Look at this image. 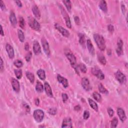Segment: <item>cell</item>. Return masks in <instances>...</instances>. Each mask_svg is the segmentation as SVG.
I'll use <instances>...</instances> for the list:
<instances>
[{"instance_id": "obj_1", "label": "cell", "mask_w": 128, "mask_h": 128, "mask_svg": "<svg viewBox=\"0 0 128 128\" xmlns=\"http://www.w3.org/2000/svg\"><path fill=\"white\" fill-rule=\"evenodd\" d=\"M94 39L98 47L101 51H104L106 48V43H105L104 37L102 35L96 34L94 35Z\"/></svg>"}, {"instance_id": "obj_2", "label": "cell", "mask_w": 128, "mask_h": 128, "mask_svg": "<svg viewBox=\"0 0 128 128\" xmlns=\"http://www.w3.org/2000/svg\"><path fill=\"white\" fill-rule=\"evenodd\" d=\"M65 55L67 59L69 60L71 66L75 70L76 72L78 74V66L77 65L76 58L75 57L74 55L70 51H67L65 52Z\"/></svg>"}, {"instance_id": "obj_3", "label": "cell", "mask_w": 128, "mask_h": 128, "mask_svg": "<svg viewBox=\"0 0 128 128\" xmlns=\"http://www.w3.org/2000/svg\"><path fill=\"white\" fill-rule=\"evenodd\" d=\"M29 25L32 29L37 31H39L41 30V26L34 18L30 17L28 18Z\"/></svg>"}, {"instance_id": "obj_4", "label": "cell", "mask_w": 128, "mask_h": 128, "mask_svg": "<svg viewBox=\"0 0 128 128\" xmlns=\"http://www.w3.org/2000/svg\"><path fill=\"white\" fill-rule=\"evenodd\" d=\"M92 73L94 76L97 77L101 80H103L105 79V75L104 73L98 67H95L92 68Z\"/></svg>"}, {"instance_id": "obj_5", "label": "cell", "mask_w": 128, "mask_h": 128, "mask_svg": "<svg viewBox=\"0 0 128 128\" xmlns=\"http://www.w3.org/2000/svg\"><path fill=\"white\" fill-rule=\"evenodd\" d=\"M59 7H60V10H61V12H62V14L63 15L64 19L65 20L67 27L69 29H71V27H72L71 22L70 19V17L69 16L68 14H67L66 10L64 9V8L61 5L59 6Z\"/></svg>"}, {"instance_id": "obj_6", "label": "cell", "mask_w": 128, "mask_h": 128, "mask_svg": "<svg viewBox=\"0 0 128 128\" xmlns=\"http://www.w3.org/2000/svg\"><path fill=\"white\" fill-rule=\"evenodd\" d=\"M33 116L37 122L40 123L43 121L44 118V113L41 110H37L34 112Z\"/></svg>"}, {"instance_id": "obj_7", "label": "cell", "mask_w": 128, "mask_h": 128, "mask_svg": "<svg viewBox=\"0 0 128 128\" xmlns=\"http://www.w3.org/2000/svg\"><path fill=\"white\" fill-rule=\"evenodd\" d=\"M115 76L117 80L120 83L122 84H125L127 80L126 77L125 76V75L121 72V71H118L117 72L115 73Z\"/></svg>"}, {"instance_id": "obj_8", "label": "cell", "mask_w": 128, "mask_h": 128, "mask_svg": "<svg viewBox=\"0 0 128 128\" xmlns=\"http://www.w3.org/2000/svg\"><path fill=\"white\" fill-rule=\"evenodd\" d=\"M42 44L43 47V49L45 53L47 55V56L49 57L50 55V47L49 45L48 42L47 40L45 39L44 38H43L42 39Z\"/></svg>"}, {"instance_id": "obj_9", "label": "cell", "mask_w": 128, "mask_h": 128, "mask_svg": "<svg viewBox=\"0 0 128 128\" xmlns=\"http://www.w3.org/2000/svg\"><path fill=\"white\" fill-rule=\"evenodd\" d=\"M55 28L58 30V31L62 34V35L65 37H69L70 36V33L66 29H65V28H64L63 27H62V26H60L58 24H55Z\"/></svg>"}, {"instance_id": "obj_10", "label": "cell", "mask_w": 128, "mask_h": 128, "mask_svg": "<svg viewBox=\"0 0 128 128\" xmlns=\"http://www.w3.org/2000/svg\"><path fill=\"white\" fill-rule=\"evenodd\" d=\"M123 42L121 39H119L117 42V48L116 49L117 54L119 56H121L123 54Z\"/></svg>"}, {"instance_id": "obj_11", "label": "cell", "mask_w": 128, "mask_h": 128, "mask_svg": "<svg viewBox=\"0 0 128 128\" xmlns=\"http://www.w3.org/2000/svg\"><path fill=\"white\" fill-rule=\"evenodd\" d=\"M11 83H12V87L14 91L17 93L19 92L20 91V85L19 81L16 79L12 78Z\"/></svg>"}, {"instance_id": "obj_12", "label": "cell", "mask_w": 128, "mask_h": 128, "mask_svg": "<svg viewBox=\"0 0 128 128\" xmlns=\"http://www.w3.org/2000/svg\"><path fill=\"white\" fill-rule=\"evenodd\" d=\"M82 86L86 91H89L91 89L89 80L87 78H83L82 80Z\"/></svg>"}, {"instance_id": "obj_13", "label": "cell", "mask_w": 128, "mask_h": 128, "mask_svg": "<svg viewBox=\"0 0 128 128\" xmlns=\"http://www.w3.org/2000/svg\"><path fill=\"white\" fill-rule=\"evenodd\" d=\"M117 114L119 117L120 120H121L122 122H124L126 121V120L127 119L125 111H124V110L122 108H119L117 109Z\"/></svg>"}, {"instance_id": "obj_14", "label": "cell", "mask_w": 128, "mask_h": 128, "mask_svg": "<svg viewBox=\"0 0 128 128\" xmlns=\"http://www.w3.org/2000/svg\"><path fill=\"white\" fill-rule=\"evenodd\" d=\"M6 49L7 52V53L9 55V58L11 59H13L14 58L15 54L13 47L11 46L10 44H7L6 46Z\"/></svg>"}, {"instance_id": "obj_15", "label": "cell", "mask_w": 128, "mask_h": 128, "mask_svg": "<svg viewBox=\"0 0 128 128\" xmlns=\"http://www.w3.org/2000/svg\"><path fill=\"white\" fill-rule=\"evenodd\" d=\"M57 79L58 82L62 84L63 87L64 88H67L68 87L69 83L68 82V80L65 78L63 77L62 76H61L60 75H58L57 76Z\"/></svg>"}, {"instance_id": "obj_16", "label": "cell", "mask_w": 128, "mask_h": 128, "mask_svg": "<svg viewBox=\"0 0 128 128\" xmlns=\"http://www.w3.org/2000/svg\"><path fill=\"white\" fill-rule=\"evenodd\" d=\"M72 122L70 118H66L64 119L62 123V128H72Z\"/></svg>"}, {"instance_id": "obj_17", "label": "cell", "mask_w": 128, "mask_h": 128, "mask_svg": "<svg viewBox=\"0 0 128 128\" xmlns=\"http://www.w3.org/2000/svg\"><path fill=\"white\" fill-rule=\"evenodd\" d=\"M33 51L36 55H39L41 52V49L40 45L39 42L37 41H35V42H34Z\"/></svg>"}, {"instance_id": "obj_18", "label": "cell", "mask_w": 128, "mask_h": 128, "mask_svg": "<svg viewBox=\"0 0 128 128\" xmlns=\"http://www.w3.org/2000/svg\"><path fill=\"white\" fill-rule=\"evenodd\" d=\"M44 87H45V91L47 94V95L50 98L53 97V94L51 88L48 83L45 82Z\"/></svg>"}, {"instance_id": "obj_19", "label": "cell", "mask_w": 128, "mask_h": 128, "mask_svg": "<svg viewBox=\"0 0 128 128\" xmlns=\"http://www.w3.org/2000/svg\"><path fill=\"white\" fill-rule=\"evenodd\" d=\"M87 47L90 53L92 55L94 56L95 54V49H94L93 45H92V43L91 42V41L90 39H88L87 41Z\"/></svg>"}, {"instance_id": "obj_20", "label": "cell", "mask_w": 128, "mask_h": 128, "mask_svg": "<svg viewBox=\"0 0 128 128\" xmlns=\"http://www.w3.org/2000/svg\"><path fill=\"white\" fill-rule=\"evenodd\" d=\"M10 20L11 24H12L13 27H15L17 25V21L16 17V15H15L14 12H13V11L11 12L10 16Z\"/></svg>"}, {"instance_id": "obj_21", "label": "cell", "mask_w": 128, "mask_h": 128, "mask_svg": "<svg viewBox=\"0 0 128 128\" xmlns=\"http://www.w3.org/2000/svg\"><path fill=\"white\" fill-rule=\"evenodd\" d=\"M32 11H33L34 15H35V16L37 18L39 19L40 18V17H41L40 12L38 7L36 5H34V6H33Z\"/></svg>"}, {"instance_id": "obj_22", "label": "cell", "mask_w": 128, "mask_h": 128, "mask_svg": "<svg viewBox=\"0 0 128 128\" xmlns=\"http://www.w3.org/2000/svg\"><path fill=\"white\" fill-rule=\"evenodd\" d=\"M99 7L100 9L102 10L104 12L106 13L107 12V3L105 1H104V0H102V1H100L99 3Z\"/></svg>"}, {"instance_id": "obj_23", "label": "cell", "mask_w": 128, "mask_h": 128, "mask_svg": "<svg viewBox=\"0 0 128 128\" xmlns=\"http://www.w3.org/2000/svg\"><path fill=\"white\" fill-rule=\"evenodd\" d=\"M98 59L99 62L103 65H105L106 64L107 61L106 59L104 57V56L101 53H98Z\"/></svg>"}, {"instance_id": "obj_24", "label": "cell", "mask_w": 128, "mask_h": 128, "mask_svg": "<svg viewBox=\"0 0 128 128\" xmlns=\"http://www.w3.org/2000/svg\"><path fill=\"white\" fill-rule=\"evenodd\" d=\"M88 101L91 107L95 111L98 112V105L95 102L91 99H88Z\"/></svg>"}, {"instance_id": "obj_25", "label": "cell", "mask_w": 128, "mask_h": 128, "mask_svg": "<svg viewBox=\"0 0 128 128\" xmlns=\"http://www.w3.org/2000/svg\"><path fill=\"white\" fill-rule=\"evenodd\" d=\"M37 75L41 80H44L46 79V73L45 71L42 69H40L38 71Z\"/></svg>"}, {"instance_id": "obj_26", "label": "cell", "mask_w": 128, "mask_h": 128, "mask_svg": "<svg viewBox=\"0 0 128 128\" xmlns=\"http://www.w3.org/2000/svg\"><path fill=\"white\" fill-rule=\"evenodd\" d=\"M36 90L38 93H42L44 91V87L41 82L38 81L36 86Z\"/></svg>"}, {"instance_id": "obj_27", "label": "cell", "mask_w": 128, "mask_h": 128, "mask_svg": "<svg viewBox=\"0 0 128 128\" xmlns=\"http://www.w3.org/2000/svg\"><path fill=\"white\" fill-rule=\"evenodd\" d=\"M26 74L27 78L29 79V80L30 81V82H31L32 84H33L35 81V77L34 74L30 73V72H27Z\"/></svg>"}, {"instance_id": "obj_28", "label": "cell", "mask_w": 128, "mask_h": 128, "mask_svg": "<svg viewBox=\"0 0 128 128\" xmlns=\"http://www.w3.org/2000/svg\"><path fill=\"white\" fill-rule=\"evenodd\" d=\"M93 97L94 99L96 100L98 102H101L102 101V97L100 95V94L97 92H94L93 94Z\"/></svg>"}, {"instance_id": "obj_29", "label": "cell", "mask_w": 128, "mask_h": 128, "mask_svg": "<svg viewBox=\"0 0 128 128\" xmlns=\"http://www.w3.org/2000/svg\"><path fill=\"white\" fill-rule=\"evenodd\" d=\"M18 37L19 39L21 42H24L25 41V36L24 34V33L21 30H18Z\"/></svg>"}, {"instance_id": "obj_30", "label": "cell", "mask_w": 128, "mask_h": 128, "mask_svg": "<svg viewBox=\"0 0 128 128\" xmlns=\"http://www.w3.org/2000/svg\"><path fill=\"white\" fill-rule=\"evenodd\" d=\"M98 88H99V91L102 94H108V91H107V90L105 88L104 86L102 84H100L99 86H98Z\"/></svg>"}, {"instance_id": "obj_31", "label": "cell", "mask_w": 128, "mask_h": 128, "mask_svg": "<svg viewBox=\"0 0 128 128\" xmlns=\"http://www.w3.org/2000/svg\"><path fill=\"white\" fill-rule=\"evenodd\" d=\"M63 2L64 4V5H65L66 7L67 8V9L68 10L69 12H71L72 9L71 2L69 1V0H68V1H63Z\"/></svg>"}, {"instance_id": "obj_32", "label": "cell", "mask_w": 128, "mask_h": 128, "mask_svg": "<svg viewBox=\"0 0 128 128\" xmlns=\"http://www.w3.org/2000/svg\"><path fill=\"white\" fill-rule=\"evenodd\" d=\"M78 66V68L80 69L82 73H86L87 72V67L85 65H84V64H80Z\"/></svg>"}, {"instance_id": "obj_33", "label": "cell", "mask_w": 128, "mask_h": 128, "mask_svg": "<svg viewBox=\"0 0 128 128\" xmlns=\"http://www.w3.org/2000/svg\"><path fill=\"white\" fill-rule=\"evenodd\" d=\"M15 74L18 79H21L22 77V71L20 69L15 70Z\"/></svg>"}, {"instance_id": "obj_34", "label": "cell", "mask_w": 128, "mask_h": 128, "mask_svg": "<svg viewBox=\"0 0 128 128\" xmlns=\"http://www.w3.org/2000/svg\"><path fill=\"white\" fill-rule=\"evenodd\" d=\"M85 42V38L84 35L82 34H79V43L81 45H84Z\"/></svg>"}, {"instance_id": "obj_35", "label": "cell", "mask_w": 128, "mask_h": 128, "mask_svg": "<svg viewBox=\"0 0 128 128\" xmlns=\"http://www.w3.org/2000/svg\"><path fill=\"white\" fill-rule=\"evenodd\" d=\"M19 26L22 29H24L25 27V20L24 18L22 17H19Z\"/></svg>"}, {"instance_id": "obj_36", "label": "cell", "mask_w": 128, "mask_h": 128, "mask_svg": "<svg viewBox=\"0 0 128 128\" xmlns=\"http://www.w3.org/2000/svg\"><path fill=\"white\" fill-rule=\"evenodd\" d=\"M118 124V119L117 118H114L112 120V122H111V128H116L117 127Z\"/></svg>"}, {"instance_id": "obj_37", "label": "cell", "mask_w": 128, "mask_h": 128, "mask_svg": "<svg viewBox=\"0 0 128 128\" xmlns=\"http://www.w3.org/2000/svg\"><path fill=\"white\" fill-rule=\"evenodd\" d=\"M14 64L15 66L18 68H21L23 66V64L22 62L19 60L15 61L14 63Z\"/></svg>"}, {"instance_id": "obj_38", "label": "cell", "mask_w": 128, "mask_h": 128, "mask_svg": "<svg viewBox=\"0 0 128 128\" xmlns=\"http://www.w3.org/2000/svg\"><path fill=\"white\" fill-rule=\"evenodd\" d=\"M32 56V52H28V53L27 54V55H26V57H25V59H26V61H27V62H30V61L31 59Z\"/></svg>"}, {"instance_id": "obj_39", "label": "cell", "mask_w": 128, "mask_h": 128, "mask_svg": "<svg viewBox=\"0 0 128 128\" xmlns=\"http://www.w3.org/2000/svg\"><path fill=\"white\" fill-rule=\"evenodd\" d=\"M48 113L52 115H56V113H57V109L54 108H50L49 110H48Z\"/></svg>"}, {"instance_id": "obj_40", "label": "cell", "mask_w": 128, "mask_h": 128, "mask_svg": "<svg viewBox=\"0 0 128 128\" xmlns=\"http://www.w3.org/2000/svg\"><path fill=\"white\" fill-rule=\"evenodd\" d=\"M84 119L85 120H87L89 119V117H90V113L88 111H85L84 113Z\"/></svg>"}, {"instance_id": "obj_41", "label": "cell", "mask_w": 128, "mask_h": 128, "mask_svg": "<svg viewBox=\"0 0 128 128\" xmlns=\"http://www.w3.org/2000/svg\"><path fill=\"white\" fill-rule=\"evenodd\" d=\"M108 113L109 116H110V117H112L114 116V112L113 110V109H111V108H109L108 109Z\"/></svg>"}, {"instance_id": "obj_42", "label": "cell", "mask_w": 128, "mask_h": 128, "mask_svg": "<svg viewBox=\"0 0 128 128\" xmlns=\"http://www.w3.org/2000/svg\"><path fill=\"white\" fill-rule=\"evenodd\" d=\"M108 30L111 33H113L114 31V26L112 25H109L108 26Z\"/></svg>"}, {"instance_id": "obj_43", "label": "cell", "mask_w": 128, "mask_h": 128, "mask_svg": "<svg viewBox=\"0 0 128 128\" xmlns=\"http://www.w3.org/2000/svg\"><path fill=\"white\" fill-rule=\"evenodd\" d=\"M62 99L63 100V102L64 103H65L68 100V96L65 93H63L62 94Z\"/></svg>"}, {"instance_id": "obj_44", "label": "cell", "mask_w": 128, "mask_h": 128, "mask_svg": "<svg viewBox=\"0 0 128 128\" xmlns=\"http://www.w3.org/2000/svg\"><path fill=\"white\" fill-rule=\"evenodd\" d=\"M24 108L26 109V112H27V113H29L30 112V107L28 106V105L27 104H24Z\"/></svg>"}, {"instance_id": "obj_45", "label": "cell", "mask_w": 128, "mask_h": 128, "mask_svg": "<svg viewBox=\"0 0 128 128\" xmlns=\"http://www.w3.org/2000/svg\"><path fill=\"white\" fill-rule=\"evenodd\" d=\"M0 4H1V8L2 10L4 11L6 10V6L4 4V2L2 1H1V2H0Z\"/></svg>"}, {"instance_id": "obj_46", "label": "cell", "mask_w": 128, "mask_h": 128, "mask_svg": "<svg viewBox=\"0 0 128 128\" xmlns=\"http://www.w3.org/2000/svg\"><path fill=\"white\" fill-rule=\"evenodd\" d=\"M74 20L75 23H76V24L77 25H79L80 24V19H79V18L77 16H76L74 18Z\"/></svg>"}, {"instance_id": "obj_47", "label": "cell", "mask_w": 128, "mask_h": 128, "mask_svg": "<svg viewBox=\"0 0 128 128\" xmlns=\"http://www.w3.org/2000/svg\"><path fill=\"white\" fill-rule=\"evenodd\" d=\"M4 68V63L3 61L2 58H1V68H0V71H1V72H2L3 71Z\"/></svg>"}, {"instance_id": "obj_48", "label": "cell", "mask_w": 128, "mask_h": 128, "mask_svg": "<svg viewBox=\"0 0 128 128\" xmlns=\"http://www.w3.org/2000/svg\"><path fill=\"white\" fill-rule=\"evenodd\" d=\"M15 2H16V3L17 4V5H18V7H22V4L20 1H15Z\"/></svg>"}, {"instance_id": "obj_49", "label": "cell", "mask_w": 128, "mask_h": 128, "mask_svg": "<svg viewBox=\"0 0 128 128\" xmlns=\"http://www.w3.org/2000/svg\"><path fill=\"white\" fill-rule=\"evenodd\" d=\"M121 8H122V11L123 14H124L125 13V12H126V7L124 5H122V6H121Z\"/></svg>"}, {"instance_id": "obj_50", "label": "cell", "mask_w": 128, "mask_h": 128, "mask_svg": "<svg viewBox=\"0 0 128 128\" xmlns=\"http://www.w3.org/2000/svg\"><path fill=\"white\" fill-rule=\"evenodd\" d=\"M25 49L26 51H28L29 49V45L28 43H26L25 45Z\"/></svg>"}, {"instance_id": "obj_51", "label": "cell", "mask_w": 128, "mask_h": 128, "mask_svg": "<svg viewBox=\"0 0 128 128\" xmlns=\"http://www.w3.org/2000/svg\"><path fill=\"white\" fill-rule=\"evenodd\" d=\"M74 109H75V111H80L81 110V107L79 106V105H78V106L75 107Z\"/></svg>"}, {"instance_id": "obj_52", "label": "cell", "mask_w": 128, "mask_h": 128, "mask_svg": "<svg viewBox=\"0 0 128 128\" xmlns=\"http://www.w3.org/2000/svg\"><path fill=\"white\" fill-rule=\"evenodd\" d=\"M0 34H1V35L2 36H4V31H3V27H2V25H1V33H0Z\"/></svg>"}, {"instance_id": "obj_53", "label": "cell", "mask_w": 128, "mask_h": 128, "mask_svg": "<svg viewBox=\"0 0 128 128\" xmlns=\"http://www.w3.org/2000/svg\"><path fill=\"white\" fill-rule=\"evenodd\" d=\"M40 104V101L39 99H36L35 100V104L37 106H39V105Z\"/></svg>"}]
</instances>
